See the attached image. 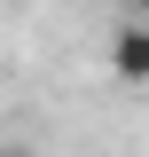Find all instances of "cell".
<instances>
[{
	"mask_svg": "<svg viewBox=\"0 0 149 157\" xmlns=\"http://www.w3.org/2000/svg\"><path fill=\"white\" fill-rule=\"evenodd\" d=\"M110 71L126 86H149V16H126L110 32Z\"/></svg>",
	"mask_w": 149,
	"mask_h": 157,
	"instance_id": "1",
	"label": "cell"
},
{
	"mask_svg": "<svg viewBox=\"0 0 149 157\" xmlns=\"http://www.w3.org/2000/svg\"><path fill=\"white\" fill-rule=\"evenodd\" d=\"M126 16H149V0H126Z\"/></svg>",
	"mask_w": 149,
	"mask_h": 157,
	"instance_id": "2",
	"label": "cell"
}]
</instances>
